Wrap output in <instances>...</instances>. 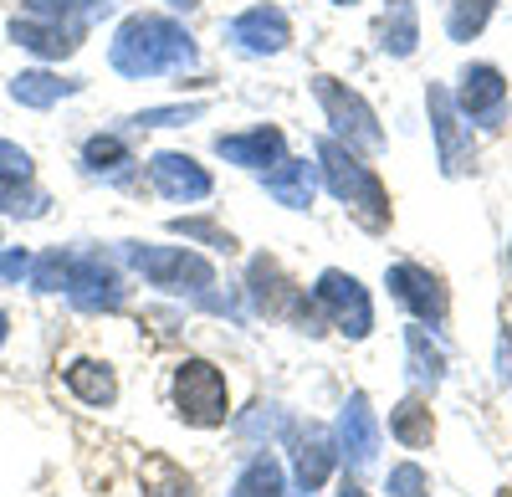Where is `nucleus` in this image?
<instances>
[{"instance_id": "obj_1", "label": "nucleus", "mask_w": 512, "mask_h": 497, "mask_svg": "<svg viewBox=\"0 0 512 497\" xmlns=\"http://www.w3.org/2000/svg\"><path fill=\"white\" fill-rule=\"evenodd\" d=\"M108 57L123 77H164V72L195 67V41L169 16H128L113 36Z\"/></svg>"}, {"instance_id": "obj_2", "label": "nucleus", "mask_w": 512, "mask_h": 497, "mask_svg": "<svg viewBox=\"0 0 512 497\" xmlns=\"http://www.w3.org/2000/svg\"><path fill=\"white\" fill-rule=\"evenodd\" d=\"M318 164H323L328 190L359 216L364 231L390 226V195H384V185H379V175L369 170V164L354 159V149L344 139H318Z\"/></svg>"}, {"instance_id": "obj_3", "label": "nucleus", "mask_w": 512, "mask_h": 497, "mask_svg": "<svg viewBox=\"0 0 512 497\" xmlns=\"http://www.w3.org/2000/svg\"><path fill=\"white\" fill-rule=\"evenodd\" d=\"M123 257L154 287H169V293H205V287H216V267L185 252V246H123Z\"/></svg>"}, {"instance_id": "obj_4", "label": "nucleus", "mask_w": 512, "mask_h": 497, "mask_svg": "<svg viewBox=\"0 0 512 497\" xmlns=\"http://www.w3.org/2000/svg\"><path fill=\"white\" fill-rule=\"evenodd\" d=\"M313 93H318L328 123L338 129V139H349V149H369V154L384 149L379 118H374V108H369L354 88H344V82H333V77H313Z\"/></svg>"}, {"instance_id": "obj_5", "label": "nucleus", "mask_w": 512, "mask_h": 497, "mask_svg": "<svg viewBox=\"0 0 512 497\" xmlns=\"http://www.w3.org/2000/svg\"><path fill=\"white\" fill-rule=\"evenodd\" d=\"M175 405H180V416L190 426H221L226 421V380H221V369L205 364V359L180 364V375H175Z\"/></svg>"}, {"instance_id": "obj_6", "label": "nucleus", "mask_w": 512, "mask_h": 497, "mask_svg": "<svg viewBox=\"0 0 512 497\" xmlns=\"http://www.w3.org/2000/svg\"><path fill=\"white\" fill-rule=\"evenodd\" d=\"M318 303L328 308L333 328H344L349 339H364L374 328V308H369V293L349 277V272H323L318 277Z\"/></svg>"}, {"instance_id": "obj_7", "label": "nucleus", "mask_w": 512, "mask_h": 497, "mask_svg": "<svg viewBox=\"0 0 512 497\" xmlns=\"http://www.w3.org/2000/svg\"><path fill=\"white\" fill-rule=\"evenodd\" d=\"M226 41L236 52H246V57H272V52H282L292 41V26H287V16L277 6H251V11H241L226 26Z\"/></svg>"}, {"instance_id": "obj_8", "label": "nucleus", "mask_w": 512, "mask_h": 497, "mask_svg": "<svg viewBox=\"0 0 512 497\" xmlns=\"http://www.w3.org/2000/svg\"><path fill=\"white\" fill-rule=\"evenodd\" d=\"M67 293H72L77 308H88V313H113V308H123V277L103 257H72Z\"/></svg>"}, {"instance_id": "obj_9", "label": "nucleus", "mask_w": 512, "mask_h": 497, "mask_svg": "<svg viewBox=\"0 0 512 497\" xmlns=\"http://www.w3.org/2000/svg\"><path fill=\"white\" fill-rule=\"evenodd\" d=\"M390 293L410 308V313H420V318H431V323H446V287L425 272V267H410V262H400V267H390Z\"/></svg>"}, {"instance_id": "obj_10", "label": "nucleus", "mask_w": 512, "mask_h": 497, "mask_svg": "<svg viewBox=\"0 0 512 497\" xmlns=\"http://www.w3.org/2000/svg\"><path fill=\"white\" fill-rule=\"evenodd\" d=\"M431 123H436V144H441V170L446 175H461L472 164V139L461 134V108L446 88L431 82Z\"/></svg>"}, {"instance_id": "obj_11", "label": "nucleus", "mask_w": 512, "mask_h": 497, "mask_svg": "<svg viewBox=\"0 0 512 497\" xmlns=\"http://www.w3.org/2000/svg\"><path fill=\"white\" fill-rule=\"evenodd\" d=\"M502 103H507V82H502V72H497V67L477 62V67H466V72H461L456 108H461L466 118H482V123H492V118L502 113Z\"/></svg>"}, {"instance_id": "obj_12", "label": "nucleus", "mask_w": 512, "mask_h": 497, "mask_svg": "<svg viewBox=\"0 0 512 497\" xmlns=\"http://www.w3.org/2000/svg\"><path fill=\"white\" fill-rule=\"evenodd\" d=\"M149 180L169 200H205L210 195V175L200 170L190 154H154L149 159Z\"/></svg>"}, {"instance_id": "obj_13", "label": "nucleus", "mask_w": 512, "mask_h": 497, "mask_svg": "<svg viewBox=\"0 0 512 497\" xmlns=\"http://www.w3.org/2000/svg\"><path fill=\"white\" fill-rule=\"evenodd\" d=\"M338 446H344V457L354 467H369L374 451H379V426H374V410L364 395H349L344 416H338Z\"/></svg>"}, {"instance_id": "obj_14", "label": "nucleus", "mask_w": 512, "mask_h": 497, "mask_svg": "<svg viewBox=\"0 0 512 497\" xmlns=\"http://www.w3.org/2000/svg\"><path fill=\"white\" fill-rule=\"evenodd\" d=\"M374 41H379V52H390V57H410L415 52V41H420V16H415V0H390L374 26Z\"/></svg>"}, {"instance_id": "obj_15", "label": "nucleus", "mask_w": 512, "mask_h": 497, "mask_svg": "<svg viewBox=\"0 0 512 497\" xmlns=\"http://www.w3.org/2000/svg\"><path fill=\"white\" fill-rule=\"evenodd\" d=\"M216 154L231 164H246V170H262V164L282 159V129H251V134H221Z\"/></svg>"}, {"instance_id": "obj_16", "label": "nucleus", "mask_w": 512, "mask_h": 497, "mask_svg": "<svg viewBox=\"0 0 512 497\" xmlns=\"http://www.w3.org/2000/svg\"><path fill=\"white\" fill-rule=\"evenodd\" d=\"M333 472V436L323 426H308L303 436H297V482H303V492L313 497Z\"/></svg>"}, {"instance_id": "obj_17", "label": "nucleus", "mask_w": 512, "mask_h": 497, "mask_svg": "<svg viewBox=\"0 0 512 497\" xmlns=\"http://www.w3.org/2000/svg\"><path fill=\"white\" fill-rule=\"evenodd\" d=\"M11 36L21 41L26 52H36V57H67V52H77V26H62V21H16Z\"/></svg>"}, {"instance_id": "obj_18", "label": "nucleus", "mask_w": 512, "mask_h": 497, "mask_svg": "<svg viewBox=\"0 0 512 497\" xmlns=\"http://www.w3.org/2000/svg\"><path fill=\"white\" fill-rule=\"evenodd\" d=\"M267 195L292 205V211H308L313 205V164L308 159H282L277 170L267 175Z\"/></svg>"}, {"instance_id": "obj_19", "label": "nucleus", "mask_w": 512, "mask_h": 497, "mask_svg": "<svg viewBox=\"0 0 512 497\" xmlns=\"http://www.w3.org/2000/svg\"><path fill=\"white\" fill-rule=\"evenodd\" d=\"M390 431H395V441L400 446H431V436H436V421H431V405L425 400H400L395 405V416H390Z\"/></svg>"}, {"instance_id": "obj_20", "label": "nucleus", "mask_w": 512, "mask_h": 497, "mask_svg": "<svg viewBox=\"0 0 512 497\" xmlns=\"http://www.w3.org/2000/svg\"><path fill=\"white\" fill-rule=\"evenodd\" d=\"M405 354H410V375L420 385H441L446 380V354L431 344L425 328H410V334H405Z\"/></svg>"}, {"instance_id": "obj_21", "label": "nucleus", "mask_w": 512, "mask_h": 497, "mask_svg": "<svg viewBox=\"0 0 512 497\" xmlns=\"http://www.w3.org/2000/svg\"><path fill=\"white\" fill-rule=\"evenodd\" d=\"M67 385L88 400V405H113V395H118L108 364H93V359H77V364L67 369Z\"/></svg>"}, {"instance_id": "obj_22", "label": "nucleus", "mask_w": 512, "mask_h": 497, "mask_svg": "<svg viewBox=\"0 0 512 497\" xmlns=\"http://www.w3.org/2000/svg\"><path fill=\"white\" fill-rule=\"evenodd\" d=\"M72 88H77V82H62V77H52V72H21V77L11 82L16 103H26V108H52V103L67 98Z\"/></svg>"}, {"instance_id": "obj_23", "label": "nucleus", "mask_w": 512, "mask_h": 497, "mask_svg": "<svg viewBox=\"0 0 512 497\" xmlns=\"http://www.w3.org/2000/svg\"><path fill=\"white\" fill-rule=\"evenodd\" d=\"M497 11V0H451V16H446V31L451 41H472Z\"/></svg>"}, {"instance_id": "obj_24", "label": "nucleus", "mask_w": 512, "mask_h": 497, "mask_svg": "<svg viewBox=\"0 0 512 497\" xmlns=\"http://www.w3.org/2000/svg\"><path fill=\"white\" fill-rule=\"evenodd\" d=\"M231 497H282V467H277L272 457H256V462L241 472V482H236Z\"/></svg>"}, {"instance_id": "obj_25", "label": "nucleus", "mask_w": 512, "mask_h": 497, "mask_svg": "<svg viewBox=\"0 0 512 497\" xmlns=\"http://www.w3.org/2000/svg\"><path fill=\"white\" fill-rule=\"evenodd\" d=\"M0 211H11V216H41V211H47V195H36L26 185V175H0Z\"/></svg>"}, {"instance_id": "obj_26", "label": "nucleus", "mask_w": 512, "mask_h": 497, "mask_svg": "<svg viewBox=\"0 0 512 497\" xmlns=\"http://www.w3.org/2000/svg\"><path fill=\"white\" fill-rule=\"evenodd\" d=\"M31 282L41 287V293H62V287L72 282V252H47L41 262H31Z\"/></svg>"}, {"instance_id": "obj_27", "label": "nucleus", "mask_w": 512, "mask_h": 497, "mask_svg": "<svg viewBox=\"0 0 512 497\" xmlns=\"http://www.w3.org/2000/svg\"><path fill=\"white\" fill-rule=\"evenodd\" d=\"M149 497H195L190 492V477L185 472H175V467H169V462H149Z\"/></svg>"}, {"instance_id": "obj_28", "label": "nucleus", "mask_w": 512, "mask_h": 497, "mask_svg": "<svg viewBox=\"0 0 512 497\" xmlns=\"http://www.w3.org/2000/svg\"><path fill=\"white\" fill-rule=\"evenodd\" d=\"M390 492L395 497H431V477H425L415 462H405V467L390 472Z\"/></svg>"}, {"instance_id": "obj_29", "label": "nucleus", "mask_w": 512, "mask_h": 497, "mask_svg": "<svg viewBox=\"0 0 512 497\" xmlns=\"http://www.w3.org/2000/svg\"><path fill=\"white\" fill-rule=\"evenodd\" d=\"M93 164V170H118V164L128 159V149L118 144V139H88V154H82Z\"/></svg>"}, {"instance_id": "obj_30", "label": "nucleus", "mask_w": 512, "mask_h": 497, "mask_svg": "<svg viewBox=\"0 0 512 497\" xmlns=\"http://www.w3.org/2000/svg\"><path fill=\"white\" fill-rule=\"evenodd\" d=\"M175 231H180V236H190V241H210L216 252H231V246H236L221 226H210V221H175Z\"/></svg>"}, {"instance_id": "obj_31", "label": "nucleus", "mask_w": 512, "mask_h": 497, "mask_svg": "<svg viewBox=\"0 0 512 497\" xmlns=\"http://www.w3.org/2000/svg\"><path fill=\"white\" fill-rule=\"evenodd\" d=\"M200 113V103L195 108H149V113H139V123H149V129H164V123H185V118H195Z\"/></svg>"}, {"instance_id": "obj_32", "label": "nucleus", "mask_w": 512, "mask_h": 497, "mask_svg": "<svg viewBox=\"0 0 512 497\" xmlns=\"http://www.w3.org/2000/svg\"><path fill=\"white\" fill-rule=\"evenodd\" d=\"M26 170H31L26 149H16V144H6V139H0V175H26Z\"/></svg>"}, {"instance_id": "obj_33", "label": "nucleus", "mask_w": 512, "mask_h": 497, "mask_svg": "<svg viewBox=\"0 0 512 497\" xmlns=\"http://www.w3.org/2000/svg\"><path fill=\"white\" fill-rule=\"evenodd\" d=\"M26 6H31L36 16H47V21H62L72 6H82V0H26Z\"/></svg>"}, {"instance_id": "obj_34", "label": "nucleus", "mask_w": 512, "mask_h": 497, "mask_svg": "<svg viewBox=\"0 0 512 497\" xmlns=\"http://www.w3.org/2000/svg\"><path fill=\"white\" fill-rule=\"evenodd\" d=\"M26 272H31V257H26V252H0V277L16 282V277H26Z\"/></svg>"}, {"instance_id": "obj_35", "label": "nucleus", "mask_w": 512, "mask_h": 497, "mask_svg": "<svg viewBox=\"0 0 512 497\" xmlns=\"http://www.w3.org/2000/svg\"><path fill=\"white\" fill-rule=\"evenodd\" d=\"M338 497H369V492H359V487H344V492H338Z\"/></svg>"}, {"instance_id": "obj_36", "label": "nucleus", "mask_w": 512, "mask_h": 497, "mask_svg": "<svg viewBox=\"0 0 512 497\" xmlns=\"http://www.w3.org/2000/svg\"><path fill=\"white\" fill-rule=\"evenodd\" d=\"M6 328H11V323H6V313H0V344H6Z\"/></svg>"}, {"instance_id": "obj_37", "label": "nucleus", "mask_w": 512, "mask_h": 497, "mask_svg": "<svg viewBox=\"0 0 512 497\" xmlns=\"http://www.w3.org/2000/svg\"><path fill=\"white\" fill-rule=\"evenodd\" d=\"M338 6H354V0H338Z\"/></svg>"}]
</instances>
